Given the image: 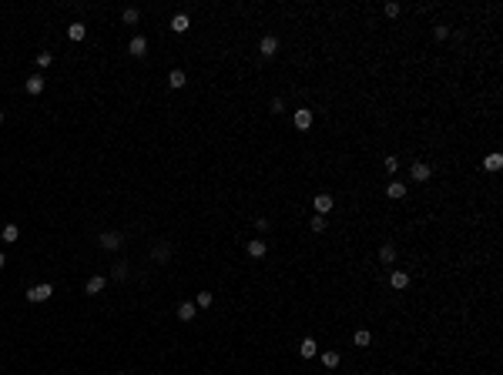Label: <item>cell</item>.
<instances>
[{"mask_svg": "<svg viewBox=\"0 0 503 375\" xmlns=\"http://www.w3.org/2000/svg\"><path fill=\"white\" fill-rule=\"evenodd\" d=\"M50 295H54V285H50V281H44V285H34V288H27V302H31V305H40V302H47Z\"/></svg>", "mask_w": 503, "mask_h": 375, "instance_id": "6da1fadb", "label": "cell"}, {"mask_svg": "<svg viewBox=\"0 0 503 375\" xmlns=\"http://www.w3.org/2000/svg\"><path fill=\"white\" fill-rule=\"evenodd\" d=\"M430 175H433V168L426 161H413V168H409V178H413V181H430Z\"/></svg>", "mask_w": 503, "mask_h": 375, "instance_id": "7a4b0ae2", "label": "cell"}, {"mask_svg": "<svg viewBox=\"0 0 503 375\" xmlns=\"http://www.w3.org/2000/svg\"><path fill=\"white\" fill-rule=\"evenodd\" d=\"M97 245H101L104 251H118V248H121V235L118 232H104L101 238H97Z\"/></svg>", "mask_w": 503, "mask_h": 375, "instance_id": "3957f363", "label": "cell"}, {"mask_svg": "<svg viewBox=\"0 0 503 375\" xmlns=\"http://www.w3.org/2000/svg\"><path fill=\"white\" fill-rule=\"evenodd\" d=\"M128 50H131L135 57H144V54H148V37L135 34V37H131V44H128Z\"/></svg>", "mask_w": 503, "mask_h": 375, "instance_id": "277c9868", "label": "cell"}, {"mask_svg": "<svg viewBox=\"0 0 503 375\" xmlns=\"http://www.w3.org/2000/svg\"><path fill=\"white\" fill-rule=\"evenodd\" d=\"M245 251H248L252 258H262L265 251H269V241H265V238H255V241H248V245H245Z\"/></svg>", "mask_w": 503, "mask_h": 375, "instance_id": "5b68a950", "label": "cell"}, {"mask_svg": "<svg viewBox=\"0 0 503 375\" xmlns=\"http://www.w3.org/2000/svg\"><path fill=\"white\" fill-rule=\"evenodd\" d=\"M275 50H279V40L272 37V34H269V37H262V44H258V54H262V57H275Z\"/></svg>", "mask_w": 503, "mask_h": 375, "instance_id": "8992f818", "label": "cell"}, {"mask_svg": "<svg viewBox=\"0 0 503 375\" xmlns=\"http://www.w3.org/2000/svg\"><path fill=\"white\" fill-rule=\"evenodd\" d=\"M312 205H315V215H329L332 211V194H315Z\"/></svg>", "mask_w": 503, "mask_h": 375, "instance_id": "52a82bcc", "label": "cell"}, {"mask_svg": "<svg viewBox=\"0 0 503 375\" xmlns=\"http://www.w3.org/2000/svg\"><path fill=\"white\" fill-rule=\"evenodd\" d=\"M296 128L299 131H309L312 128V111H309V107H299V111H296Z\"/></svg>", "mask_w": 503, "mask_h": 375, "instance_id": "ba28073f", "label": "cell"}, {"mask_svg": "<svg viewBox=\"0 0 503 375\" xmlns=\"http://www.w3.org/2000/svg\"><path fill=\"white\" fill-rule=\"evenodd\" d=\"M389 285L396 288V292H406V288H409V272H392L389 275Z\"/></svg>", "mask_w": 503, "mask_h": 375, "instance_id": "9c48e42d", "label": "cell"}, {"mask_svg": "<svg viewBox=\"0 0 503 375\" xmlns=\"http://www.w3.org/2000/svg\"><path fill=\"white\" fill-rule=\"evenodd\" d=\"M184 84H188V74H184V71H178V67H175V71L168 74V88H175V91H181V88H184Z\"/></svg>", "mask_w": 503, "mask_h": 375, "instance_id": "30bf717a", "label": "cell"}, {"mask_svg": "<svg viewBox=\"0 0 503 375\" xmlns=\"http://www.w3.org/2000/svg\"><path fill=\"white\" fill-rule=\"evenodd\" d=\"M195 315H198V305H195V302H181V305H178V319H181V322H192Z\"/></svg>", "mask_w": 503, "mask_h": 375, "instance_id": "8fae6325", "label": "cell"}, {"mask_svg": "<svg viewBox=\"0 0 503 375\" xmlns=\"http://www.w3.org/2000/svg\"><path fill=\"white\" fill-rule=\"evenodd\" d=\"M188 27H192L188 14H175V17H171V31H175V34H188Z\"/></svg>", "mask_w": 503, "mask_h": 375, "instance_id": "7c38bea8", "label": "cell"}, {"mask_svg": "<svg viewBox=\"0 0 503 375\" xmlns=\"http://www.w3.org/2000/svg\"><path fill=\"white\" fill-rule=\"evenodd\" d=\"M104 285H108V278H101V275H94V278H88V285H84V292L88 295H101Z\"/></svg>", "mask_w": 503, "mask_h": 375, "instance_id": "4fadbf2b", "label": "cell"}, {"mask_svg": "<svg viewBox=\"0 0 503 375\" xmlns=\"http://www.w3.org/2000/svg\"><path fill=\"white\" fill-rule=\"evenodd\" d=\"M483 168H487V171H500L503 168V154L500 151H490L487 158H483Z\"/></svg>", "mask_w": 503, "mask_h": 375, "instance_id": "5bb4252c", "label": "cell"}, {"mask_svg": "<svg viewBox=\"0 0 503 375\" xmlns=\"http://www.w3.org/2000/svg\"><path fill=\"white\" fill-rule=\"evenodd\" d=\"M315 352H319L315 338H302V345H299V355H302V359H315Z\"/></svg>", "mask_w": 503, "mask_h": 375, "instance_id": "9a60e30c", "label": "cell"}, {"mask_svg": "<svg viewBox=\"0 0 503 375\" xmlns=\"http://www.w3.org/2000/svg\"><path fill=\"white\" fill-rule=\"evenodd\" d=\"M151 258H154V262H168V258H171V245H168V241L154 245V248H151Z\"/></svg>", "mask_w": 503, "mask_h": 375, "instance_id": "2e32d148", "label": "cell"}, {"mask_svg": "<svg viewBox=\"0 0 503 375\" xmlns=\"http://www.w3.org/2000/svg\"><path fill=\"white\" fill-rule=\"evenodd\" d=\"M386 194H389L392 201H400V198H406V188H403V181H389L386 184Z\"/></svg>", "mask_w": 503, "mask_h": 375, "instance_id": "e0dca14e", "label": "cell"}, {"mask_svg": "<svg viewBox=\"0 0 503 375\" xmlns=\"http://www.w3.org/2000/svg\"><path fill=\"white\" fill-rule=\"evenodd\" d=\"M67 37H71V40H84V37H88V27H84V24L77 20V24H71V27H67Z\"/></svg>", "mask_w": 503, "mask_h": 375, "instance_id": "ac0fdd59", "label": "cell"}, {"mask_svg": "<svg viewBox=\"0 0 503 375\" xmlns=\"http://www.w3.org/2000/svg\"><path fill=\"white\" fill-rule=\"evenodd\" d=\"M40 91H44V77H40V74L27 77V94H40Z\"/></svg>", "mask_w": 503, "mask_h": 375, "instance_id": "d6986e66", "label": "cell"}, {"mask_svg": "<svg viewBox=\"0 0 503 375\" xmlns=\"http://www.w3.org/2000/svg\"><path fill=\"white\" fill-rule=\"evenodd\" d=\"M379 262H383V265H392V262H396V248H392V245H383V248H379Z\"/></svg>", "mask_w": 503, "mask_h": 375, "instance_id": "ffe728a7", "label": "cell"}, {"mask_svg": "<svg viewBox=\"0 0 503 375\" xmlns=\"http://www.w3.org/2000/svg\"><path fill=\"white\" fill-rule=\"evenodd\" d=\"M121 20H124V24H138V20H141V10H138V7H128L124 14H121Z\"/></svg>", "mask_w": 503, "mask_h": 375, "instance_id": "44dd1931", "label": "cell"}, {"mask_svg": "<svg viewBox=\"0 0 503 375\" xmlns=\"http://www.w3.org/2000/svg\"><path fill=\"white\" fill-rule=\"evenodd\" d=\"M322 365H326V368H335V365H339V352H332V349L322 352Z\"/></svg>", "mask_w": 503, "mask_h": 375, "instance_id": "7402d4cb", "label": "cell"}, {"mask_svg": "<svg viewBox=\"0 0 503 375\" xmlns=\"http://www.w3.org/2000/svg\"><path fill=\"white\" fill-rule=\"evenodd\" d=\"M352 342L359 345V349H366V345H369V342H373V335H369L366 328H359V332H356V335H352Z\"/></svg>", "mask_w": 503, "mask_h": 375, "instance_id": "603a6c76", "label": "cell"}, {"mask_svg": "<svg viewBox=\"0 0 503 375\" xmlns=\"http://www.w3.org/2000/svg\"><path fill=\"white\" fill-rule=\"evenodd\" d=\"M128 268H131V265L128 262H118V265H114V278H118V281H124V278H128Z\"/></svg>", "mask_w": 503, "mask_h": 375, "instance_id": "cb8c5ba5", "label": "cell"}, {"mask_svg": "<svg viewBox=\"0 0 503 375\" xmlns=\"http://www.w3.org/2000/svg\"><path fill=\"white\" fill-rule=\"evenodd\" d=\"M211 302H215V298H211V292H198V298H195V305H198V308H211Z\"/></svg>", "mask_w": 503, "mask_h": 375, "instance_id": "d4e9b609", "label": "cell"}, {"mask_svg": "<svg viewBox=\"0 0 503 375\" xmlns=\"http://www.w3.org/2000/svg\"><path fill=\"white\" fill-rule=\"evenodd\" d=\"M326 224H329L326 215H312V232H326Z\"/></svg>", "mask_w": 503, "mask_h": 375, "instance_id": "484cf974", "label": "cell"}, {"mask_svg": "<svg viewBox=\"0 0 503 375\" xmlns=\"http://www.w3.org/2000/svg\"><path fill=\"white\" fill-rule=\"evenodd\" d=\"M20 238V228H17V224H7V228H4V241H17Z\"/></svg>", "mask_w": 503, "mask_h": 375, "instance_id": "4316f807", "label": "cell"}, {"mask_svg": "<svg viewBox=\"0 0 503 375\" xmlns=\"http://www.w3.org/2000/svg\"><path fill=\"white\" fill-rule=\"evenodd\" d=\"M383 164H386V171H389V175H396V171H400V158H396V154H389Z\"/></svg>", "mask_w": 503, "mask_h": 375, "instance_id": "83f0119b", "label": "cell"}, {"mask_svg": "<svg viewBox=\"0 0 503 375\" xmlns=\"http://www.w3.org/2000/svg\"><path fill=\"white\" fill-rule=\"evenodd\" d=\"M50 64H54V54L40 50V54H37V67H50Z\"/></svg>", "mask_w": 503, "mask_h": 375, "instance_id": "f1b7e54d", "label": "cell"}, {"mask_svg": "<svg viewBox=\"0 0 503 375\" xmlns=\"http://www.w3.org/2000/svg\"><path fill=\"white\" fill-rule=\"evenodd\" d=\"M269 111H272V114H282V111H285V101H282V97H272Z\"/></svg>", "mask_w": 503, "mask_h": 375, "instance_id": "f546056e", "label": "cell"}, {"mask_svg": "<svg viewBox=\"0 0 503 375\" xmlns=\"http://www.w3.org/2000/svg\"><path fill=\"white\" fill-rule=\"evenodd\" d=\"M433 34H436V40H446V37H449V27H446V24H439Z\"/></svg>", "mask_w": 503, "mask_h": 375, "instance_id": "4dcf8cb0", "label": "cell"}, {"mask_svg": "<svg viewBox=\"0 0 503 375\" xmlns=\"http://www.w3.org/2000/svg\"><path fill=\"white\" fill-rule=\"evenodd\" d=\"M400 4H386V17H400Z\"/></svg>", "mask_w": 503, "mask_h": 375, "instance_id": "1f68e13d", "label": "cell"}, {"mask_svg": "<svg viewBox=\"0 0 503 375\" xmlns=\"http://www.w3.org/2000/svg\"><path fill=\"white\" fill-rule=\"evenodd\" d=\"M4 265H7V258H4V251H0V268H4Z\"/></svg>", "mask_w": 503, "mask_h": 375, "instance_id": "d6a6232c", "label": "cell"}, {"mask_svg": "<svg viewBox=\"0 0 503 375\" xmlns=\"http://www.w3.org/2000/svg\"><path fill=\"white\" fill-rule=\"evenodd\" d=\"M0 121H4V107H0Z\"/></svg>", "mask_w": 503, "mask_h": 375, "instance_id": "836d02e7", "label": "cell"}]
</instances>
